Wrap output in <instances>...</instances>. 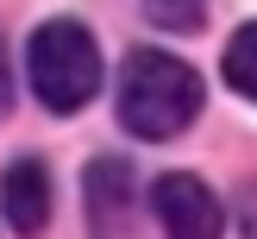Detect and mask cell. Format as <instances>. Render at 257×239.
<instances>
[{"label": "cell", "instance_id": "obj_1", "mask_svg": "<svg viewBox=\"0 0 257 239\" xmlns=\"http://www.w3.org/2000/svg\"><path fill=\"white\" fill-rule=\"evenodd\" d=\"M201 113V75L170 50H132L119 69V126L138 138H176Z\"/></svg>", "mask_w": 257, "mask_h": 239}, {"label": "cell", "instance_id": "obj_2", "mask_svg": "<svg viewBox=\"0 0 257 239\" xmlns=\"http://www.w3.org/2000/svg\"><path fill=\"white\" fill-rule=\"evenodd\" d=\"M25 75H32V95L50 113H75L94 101L100 88V44L88 25L75 19H44L25 44Z\"/></svg>", "mask_w": 257, "mask_h": 239}, {"label": "cell", "instance_id": "obj_3", "mask_svg": "<svg viewBox=\"0 0 257 239\" xmlns=\"http://www.w3.org/2000/svg\"><path fill=\"white\" fill-rule=\"evenodd\" d=\"M151 208H157V220H163V233H170V239H220V226H226L220 195H213L201 176H182V170L157 176Z\"/></svg>", "mask_w": 257, "mask_h": 239}, {"label": "cell", "instance_id": "obj_4", "mask_svg": "<svg viewBox=\"0 0 257 239\" xmlns=\"http://www.w3.org/2000/svg\"><path fill=\"white\" fill-rule=\"evenodd\" d=\"M0 214H7V226L19 239H38L50 226V170H44V157L7 164V176H0Z\"/></svg>", "mask_w": 257, "mask_h": 239}, {"label": "cell", "instance_id": "obj_5", "mask_svg": "<svg viewBox=\"0 0 257 239\" xmlns=\"http://www.w3.org/2000/svg\"><path fill=\"white\" fill-rule=\"evenodd\" d=\"M82 195H88V226H94V239H119L125 214H132V164L94 157L88 176H82Z\"/></svg>", "mask_w": 257, "mask_h": 239}, {"label": "cell", "instance_id": "obj_6", "mask_svg": "<svg viewBox=\"0 0 257 239\" xmlns=\"http://www.w3.org/2000/svg\"><path fill=\"white\" fill-rule=\"evenodd\" d=\"M226 82H232L245 101H257V19L238 25L232 44H226Z\"/></svg>", "mask_w": 257, "mask_h": 239}, {"label": "cell", "instance_id": "obj_7", "mask_svg": "<svg viewBox=\"0 0 257 239\" xmlns=\"http://www.w3.org/2000/svg\"><path fill=\"white\" fill-rule=\"evenodd\" d=\"M157 32H201L207 25V0H145Z\"/></svg>", "mask_w": 257, "mask_h": 239}, {"label": "cell", "instance_id": "obj_8", "mask_svg": "<svg viewBox=\"0 0 257 239\" xmlns=\"http://www.w3.org/2000/svg\"><path fill=\"white\" fill-rule=\"evenodd\" d=\"M13 107V63H7V50H0V113Z\"/></svg>", "mask_w": 257, "mask_h": 239}]
</instances>
